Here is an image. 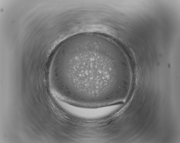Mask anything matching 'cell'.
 I'll use <instances>...</instances> for the list:
<instances>
[{
  "label": "cell",
  "mask_w": 180,
  "mask_h": 143,
  "mask_svg": "<svg viewBox=\"0 0 180 143\" xmlns=\"http://www.w3.org/2000/svg\"><path fill=\"white\" fill-rule=\"evenodd\" d=\"M115 46L110 40L88 39L78 41L70 51L66 68L73 69L71 78L79 98L95 101L114 96L118 74Z\"/></svg>",
  "instance_id": "cell-1"
}]
</instances>
